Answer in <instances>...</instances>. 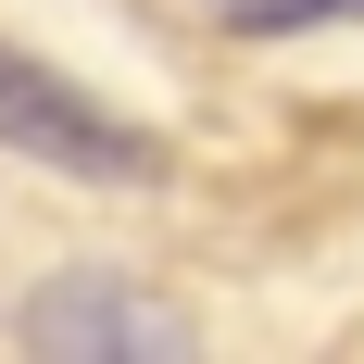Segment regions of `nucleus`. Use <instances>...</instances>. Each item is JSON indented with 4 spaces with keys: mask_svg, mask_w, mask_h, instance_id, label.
<instances>
[{
    "mask_svg": "<svg viewBox=\"0 0 364 364\" xmlns=\"http://www.w3.org/2000/svg\"><path fill=\"white\" fill-rule=\"evenodd\" d=\"M13 339L38 364H188V314L126 277H50L13 301Z\"/></svg>",
    "mask_w": 364,
    "mask_h": 364,
    "instance_id": "nucleus-2",
    "label": "nucleus"
},
{
    "mask_svg": "<svg viewBox=\"0 0 364 364\" xmlns=\"http://www.w3.org/2000/svg\"><path fill=\"white\" fill-rule=\"evenodd\" d=\"M0 151L13 164H50V176H88V188H151L164 176V139H151L139 113L88 101L63 63H38L0 38Z\"/></svg>",
    "mask_w": 364,
    "mask_h": 364,
    "instance_id": "nucleus-1",
    "label": "nucleus"
},
{
    "mask_svg": "<svg viewBox=\"0 0 364 364\" xmlns=\"http://www.w3.org/2000/svg\"><path fill=\"white\" fill-rule=\"evenodd\" d=\"M226 38H301V26H364V0H214Z\"/></svg>",
    "mask_w": 364,
    "mask_h": 364,
    "instance_id": "nucleus-3",
    "label": "nucleus"
}]
</instances>
